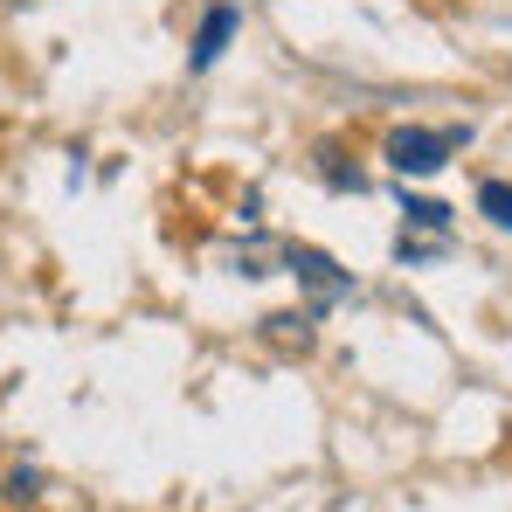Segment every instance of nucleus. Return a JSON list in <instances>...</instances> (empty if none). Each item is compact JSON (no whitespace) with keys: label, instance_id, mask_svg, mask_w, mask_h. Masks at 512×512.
Instances as JSON below:
<instances>
[{"label":"nucleus","instance_id":"1","mask_svg":"<svg viewBox=\"0 0 512 512\" xmlns=\"http://www.w3.org/2000/svg\"><path fill=\"white\" fill-rule=\"evenodd\" d=\"M450 146H457V132H423V125H402V132H388V167L423 180V173H443Z\"/></svg>","mask_w":512,"mask_h":512},{"label":"nucleus","instance_id":"2","mask_svg":"<svg viewBox=\"0 0 512 512\" xmlns=\"http://www.w3.org/2000/svg\"><path fill=\"white\" fill-rule=\"evenodd\" d=\"M243 28V14L236 7H208L201 14V35H194V70H215V56L229 49V35Z\"/></svg>","mask_w":512,"mask_h":512},{"label":"nucleus","instance_id":"3","mask_svg":"<svg viewBox=\"0 0 512 512\" xmlns=\"http://www.w3.org/2000/svg\"><path fill=\"white\" fill-rule=\"evenodd\" d=\"M291 263H298V277H305V284H319L326 298H346V291H353V277H333V263H326L319 250H298Z\"/></svg>","mask_w":512,"mask_h":512},{"label":"nucleus","instance_id":"4","mask_svg":"<svg viewBox=\"0 0 512 512\" xmlns=\"http://www.w3.org/2000/svg\"><path fill=\"white\" fill-rule=\"evenodd\" d=\"M478 208H485L499 229H512V187L506 180H485V187H478Z\"/></svg>","mask_w":512,"mask_h":512},{"label":"nucleus","instance_id":"5","mask_svg":"<svg viewBox=\"0 0 512 512\" xmlns=\"http://www.w3.org/2000/svg\"><path fill=\"white\" fill-rule=\"evenodd\" d=\"M402 215H409L416 229H450V208H443V201H409V194H402Z\"/></svg>","mask_w":512,"mask_h":512},{"label":"nucleus","instance_id":"6","mask_svg":"<svg viewBox=\"0 0 512 512\" xmlns=\"http://www.w3.org/2000/svg\"><path fill=\"white\" fill-rule=\"evenodd\" d=\"M7 499H14V506H35V499H42V492H35V471H28V478L14 471V478H7Z\"/></svg>","mask_w":512,"mask_h":512}]
</instances>
